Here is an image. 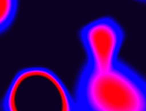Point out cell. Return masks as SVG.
<instances>
[{"instance_id":"1","label":"cell","mask_w":146,"mask_h":111,"mask_svg":"<svg viewBox=\"0 0 146 111\" xmlns=\"http://www.w3.org/2000/svg\"><path fill=\"white\" fill-rule=\"evenodd\" d=\"M76 100L84 111H146V81L121 62L105 71L85 68Z\"/></svg>"},{"instance_id":"4","label":"cell","mask_w":146,"mask_h":111,"mask_svg":"<svg viewBox=\"0 0 146 111\" xmlns=\"http://www.w3.org/2000/svg\"><path fill=\"white\" fill-rule=\"evenodd\" d=\"M17 6L18 2L15 0H0V33L12 23L17 11Z\"/></svg>"},{"instance_id":"3","label":"cell","mask_w":146,"mask_h":111,"mask_svg":"<svg viewBox=\"0 0 146 111\" xmlns=\"http://www.w3.org/2000/svg\"><path fill=\"white\" fill-rule=\"evenodd\" d=\"M80 40L86 55L85 68L105 71L120 62L124 33L112 18L101 17L87 23L80 31Z\"/></svg>"},{"instance_id":"5","label":"cell","mask_w":146,"mask_h":111,"mask_svg":"<svg viewBox=\"0 0 146 111\" xmlns=\"http://www.w3.org/2000/svg\"><path fill=\"white\" fill-rule=\"evenodd\" d=\"M80 111H84V110H80Z\"/></svg>"},{"instance_id":"2","label":"cell","mask_w":146,"mask_h":111,"mask_svg":"<svg viewBox=\"0 0 146 111\" xmlns=\"http://www.w3.org/2000/svg\"><path fill=\"white\" fill-rule=\"evenodd\" d=\"M2 107L3 111H80L62 79L40 66L24 68L13 76Z\"/></svg>"}]
</instances>
